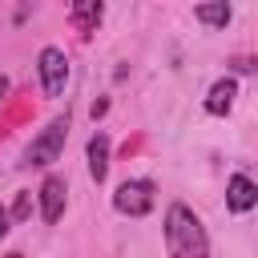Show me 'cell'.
<instances>
[{"label":"cell","mask_w":258,"mask_h":258,"mask_svg":"<svg viewBox=\"0 0 258 258\" xmlns=\"http://www.w3.org/2000/svg\"><path fill=\"white\" fill-rule=\"evenodd\" d=\"M69 125H73V113L64 109V113H56L28 145H24V153H20V169H48L52 161H60V153H64V141H69Z\"/></svg>","instance_id":"obj_2"},{"label":"cell","mask_w":258,"mask_h":258,"mask_svg":"<svg viewBox=\"0 0 258 258\" xmlns=\"http://www.w3.org/2000/svg\"><path fill=\"white\" fill-rule=\"evenodd\" d=\"M230 64H234V73H250V69H254V64H250V56H234Z\"/></svg>","instance_id":"obj_13"},{"label":"cell","mask_w":258,"mask_h":258,"mask_svg":"<svg viewBox=\"0 0 258 258\" xmlns=\"http://www.w3.org/2000/svg\"><path fill=\"white\" fill-rule=\"evenodd\" d=\"M109 153H113V145H109V133L105 129H97L93 137H89V145H85V161H89V177L101 185L105 177H109Z\"/></svg>","instance_id":"obj_8"},{"label":"cell","mask_w":258,"mask_h":258,"mask_svg":"<svg viewBox=\"0 0 258 258\" xmlns=\"http://www.w3.org/2000/svg\"><path fill=\"white\" fill-rule=\"evenodd\" d=\"M234 97H238V81L226 73V77H218V81L210 85V93H206L202 109H206L210 117H226V113L234 109Z\"/></svg>","instance_id":"obj_7"},{"label":"cell","mask_w":258,"mask_h":258,"mask_svg":"<svg viewBox=\"0 0 258 258\" xmlns=\"http://www.w3.org/2000/svg\"><path fill=\"white\" fill-rule=\"evenodd\" d=\"M161 238H165L169 258H210V234H206L202 218L185 202H169L165 206Z\"/></svg>","instance_id":"obj_1"},{"label":"cell","mask_w":258,"mask_h":258,"mask_svg":"<svg viewBox=\"0 0 258 258\" xmlns=\"http://www.w3.org/2000/svg\"><path fill=\"white\" fill-rule=\"evenodd\" d=\"M32 202H36V198H32V189H20V194H16V202L8 206V218H12V222H24V218L32 214Z\"/></svg>","instance_id":"obj_11"},{"label":"cell","mask_w":258,"mask_h":258,"mask_svg":"<svg viewBox=\"0 0 258 258\" xmlns=\"http://www.w3.org/2000/svg\"><path fill=\"white\" fill-rule=\"evenodd\" d=\"M101 20H105V4H101V0H81V4L69 8V24H73L81 36H93V32L101 28Z\"/></svg>","instance_id":"obj_9"},{"label":"cell","mask_w":258,"mask_h":258,"mask_svg":"<svg viewBox=\"0 0 258 258\" xmlns=\"http://www.w3.org/2000/svg\"><path fill=\"white\" fill-rule=\"evenodd\" d=\"M153 206H157V185L149 177H125L113 189V210L125 218H145L153 214Z\"/></svg>","instance_id":"obj_3"},{"label":"cell","mask_w":258,"mask_h":258,"mask_svg":"<svg viewBox=\"0 0 258 258\" xmlns=\"http://www.w3.org/2000/svg\"><path fill=\"white\" fill-rule=\"evenodd\" d=\"M36 210H40V218L52 226V222H60L64 218V206H69V177L64 173H56V169H48L44 177H40V185H36Z\"/></svg>","instance_id":"obj_4"},{"label":"cell","mask_w":258,"mask_h":258,"mask_svg":"<svg viewBox=\"0 0 258 258\" xmlns=\"http://www.w3.org/2000/svg\"><path fill=\"white\" fill-rule=\"evenodd\" d=\"M36 77H40L44 97H60L64 85H69V56H64V48L44 44V48L36 52Z\"/></svg>","instance_id":"obj_5"},{"label":"cell","mask_w":258,"mask_h":258,"mask_svg":"<svg viewBox=\"0 0 258 258\" xmlns=\"http://www.w3.org/2000/svg\"><path fill=\"white\" fill-rule=\"evenodd\" d=\"M0 258H24V254H20V250H8V254H0Z\"/></svg>","instance_id":"obj_15"},{"label":"cell","mask_w":258,"mask_h":258,"mask_svg":"<svg viewBox=\"0 0 258 258\" xmlns=\"http://www.w3.org/2000/svg\"><path fill=\"white\" fill-rule=\"evenodd\" d=\"M8 89H12V85H8V77H0V105H4V97H8Z\"/></svg>","instance_id":"obj_14"},{"label":"cell","mask_w":258,"mask_h":258,"mask_svg":"<svg viewBox=\"0 0 258 258\" xmlns=\"http://www.w3.org/2000/svg\"><path fill=\"white\" fill-rule=\"evenodd\" d=\"M194 20H202L206 28H226L230 20H234V8L222 0V4H198L194 8Z\"/></svg>","instance_id":"obj_10"},{"label":"cell","mask_w":258,"mask_h":258,"mask_svg":"<svg viewBox=\"0 0 258 258\" xmlns=\"http://www.w3.org/2000/svg\"><path fill=\"white\" fill-rule=\"evenodd\" d=\"M8 230H12V218H8V206H0V242H4Z\"/></svg>","instance_id":"obj_12"},{"label":"cell","mask_w":258,"mask_h":258,"mask_svg":"<svg viewBox=\"0 0 258 258\" xmlns=\"http://www.w3.org/2000/svg\"><path fill=\"white\" fill-rule=\"evenodd\" d=\"M258 206V185H254V177L250 173H230V181H226V210L230 214H250Z\"/></svg>","instance_id":"obj_6"}]
</instances>
